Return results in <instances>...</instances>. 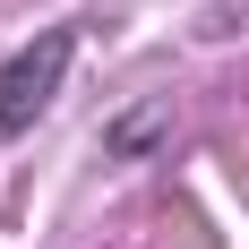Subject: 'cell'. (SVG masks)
Wrapping results in <instances>:
<instances>
[{"label": "cell", "instance_id": "cell-1", "mask_svg": "<svg viewBox=\"0 0 249 249\" xmlns=\"http://www.w3.org/2000/svg\"><path fill=\"white\" fill-rule=\"evenodd\" d=\"M69 60H77V35H69V26H43L35 43L9 52V69H0V138H26V129L60 103Z\"/></svg>", "mask_w": 249, "mask_h": 249}, {"label": "cell", "instance_id": "cell-2", "mask_svg": "<svg viewBox=\"0 0 249 249\" xmlns=\"http://www.w3.org/2000/svg\"><path fill=\"white\" fill-rule=\"evenodd\" d=\"M155 129H163V103H146V112H129V121L112 129V138H103V146H112V155H138V146L155 138Z\"/></svg>", "mask_w": 249, "mask_h": 249}]
</instances>
